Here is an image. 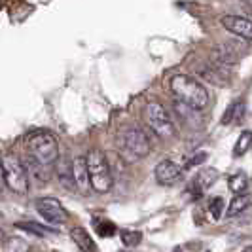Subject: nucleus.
<instances>
[{
	"mask_svg": "<svg viewBox=\"0 0 252 252\" xmlns=\"http://www.w3.org/2000/svg\"><path fill=\"white\" fill-rule=\"evenodd\" d=\"M171 89L177 95L178 102L186 104L193 110H203L209 104V91L191 76L178 74L171 80Z\"/></svg>",
	"mask_w": 252,
	"mask_h": 252,
	"instance_id": "1",
	"label": "nucleus"
},
{
	"mask_svg": "<svg viewBox=\"0 0 252 252\" xmlns=\"http://www.w3.org/2000/svg\"><path fill=\"white\" fill-rule=\"evenodd\" d=\"M118 148L126 156L127 161H139L150 152V139L144 129L137 126H127L118 133Z\"/></svg>",
	"mask_w": 252,
	"mask_h": 252,
	"instance_id": "2",
	"label": "nucleus"
},
{
	"mask_svg": "<svg viewBox=\"0 0 252 252\" xmlns=\"http://www.w3.org/2000/svg\"><path fill=\"white\" fill-rule=\"evenodd\" d=\"M86 165H88V175L91 188L99 193H106L112 188V171L106 156L99 150H91L86 156Z\"/></svg>",
	"mask_w": 252,
	"mask_h": 252,
	"instance_id": "3",
	"label": "nucleus"
},
{
	"mask_svg": "<svg viewBox=\"0 0 252 252\" xmlns=\"http://www.w3.org/2000/svg\"><path fill=\"white\" fill-rule=\"evenodd\" d=\"M27 148L31 152V158H34L38 163L48 165L57 161L59 158V146L53 135L46 131H36L27 137Z\"/></svg>",
	"mask_w": 252,
	"mask_h": 252,
	"instance_id": "4",
	"label": "nucleus"
},
{
	"mask_svg": "<svg viewBox=\"0 0 252 252\" xmlns=\"http://www.w3.org/2000/svg\"><path fill=\"white\" fill-rule=\"evenodd\" d=\"M2 175H4V184L12 189L13 193H27L29 189V177L21 159L13 154L4 156L2 159Z\"/></svg>",
	"mask_w": 252,
	"mask_h": 252,
	"instance_id": "5",
	"label": "nucleus"
},
{
	"mask_svg": "<svg viewBox=\"0 0 252 252\" xmlns=\"http://www.w3.org/2000/svg\"><path fill=\"white\" fill-rule=\"evenodd\" d=\"M146 122H148L152 131L163 140L173 139L177 133V127H175L171 114L167 112L159 102H150L146 106Z\"/></svg>",
	"mask_w": 252,
	"mask_h": 252,
	"instance_id": "6",
	"label": "nucleus"
},
{
	"mask_svg": "<svg viewBox=\"0 0 252 252\" xmlns=\"http://www.w3.org/2000/svg\"><path fill=\"white\" fill-rule=\"evenodd\" d=\"M36 211L38 215L42 216L48 224H64L66 220H68V213H66V209H64L61 201H57L55 197H42V199H38L36 201Z\"/></svg>",
	"mask_w": 252,
	"mask_h": 252,
	"instance_id": "7",
	"label": "nucleus"
},
{
	"mask_svg": "<svg viewBox=\"0 0 252 252\" xmlns=\"http://www.w3.org/2000/svg\"><path fill=\"white\" fill-rule=\"evenodd\" d=\"M154 175H156V180L161 184V186H173L177 184L180 177H182V169L178 167L175 161L171 159H163L156 165L154 169Z\"/></svg>",
	"mask_w": 252,
	"mask_h": 252,
	"instance_id": "8",
	"label": "nucleus"
},
{
	"mask_svg": "<svg viewBox=\"0 0 252 252\" xmlns=\"http://www.w3.org/2000/svg\"><path fill=\"white\" fill-rule=\"evenodd\" d=\"M222 25L226 27L229 32L237 34L239 38L251 40L252 38V23L249 17H241V15H224L222 17Z\"/></svg>",
	"mask_w": 252,
	"mask_h": 252,
	"instance_id": "9",
	"label": "nucleus"
},
{
	"mask_svg": "<svg viewBox=\"0 0 252 252\" xmlns=\"http://www.w3.org/2000/svg\"><path fill=\"white\" fill-rule=\"evenodd\" d=\"M70 173H72V182L76 184V188L82 193H88L91 189L89 184V175H88V165H86V158L78 156L74 158V161L70 163Z\"/></svg>",
	"mask_w": 252,
	"mask_h": 252,
	"instance_id": "10",
	"label": "nucleus"
},
{
	"mask_svg": "<svg viewBox=\"0 0 252 252\" xmlns=\"http://www.w3.org/2000/svg\"><path fill=\"white\" fill-rule=\"evenodd\" d=\"M197 76H201L203 80L215 84V86H226L227 80H229V72L224 68H218L215 64H205L197 68Z\"/></svg>",
	"mask_w": 252,
	"mask_h": 252,
	"instance_id": "11",
	"label": "nucleus"
},
{
	"mask_svg": "<svg viewBox=\"0 0 252 252\" xmlns=\"http://www.w3.org/2000/svg\"><path fill=\"white\" fill-rule=\"evenodd\" d=\"M70 239L74 241V245L82 252H97V245L91 239V235L88 233V229L76 226L70 229Z\"/></svg>",
	"mask_w": 252,
	"mask_h": 252,
	"instance_id": "12",
	"label": "nucleus"
},
{
	"mask_svg": "<svg viewBox=\"0 0 252 252\" xmlns=\"http://www.w3.org/2000/svg\"><path fill=\"white\" fill-rule=\"evenodd\" d=\"M25 167V171H27V177L31 175V177L34 178L36 182H48L51 177V173H50V167L48 165H42V163H38L34 158H27V163L23 165Z\"/></svg>",
	"mask_w": 252,
	"mask_h": 252,
	"instance_id": "13",
	"label": "nucleus"
},
{
	"mask_svg": "<svg viewBox=\"0 0 252 252\" xmlns=\"http://www.w3.org/2000/svg\"><path fill=\"white\" fill-rule=\"evenodd\" d=\"M251 205V195L249 193H243V195H235L231 203L227 205V211H226V216L227 218H233V216L241 215L247 207Z\"/></svg>",
	"mask_w": 252,
	"mask_h": 252,
	"instance_id": "14",
	"label": "nucleus"
},
{
	"mask_svg": "<svg viewBox=\"0 0 252 252\" xmlns=\"http://www.w3.org/2000/svg\"><path fill=\"white\" fill-rule=\"evenodd\" d=\"M216 180H218L216 169H203V171L197 173V177H195V180H193V184L201 189V191H205V189L211 188Z\"/></svg>",
	"mask_w": 252,
	"mask_h": 252,
	"instance_id": "15",
	"label": "nucleus"
},
{
	"mask_svg": "<svg viewBox=\"0 0 252 252\" xmlns=\"http://www.w3.org/2000/svg\"><path fill=\"white\" fill-rule=\"evenodd\" d=\"M227 186H229V189H231L235 195H243V193L249 191V177H247L245 173H235V175L229 177Z\"/></svg>",
	"mask_w": 252,
	"mask_h": 252,
	"instance_id": "16",
	"label": "nucleus"
},
{
	"mask_svg": "<svg viewBox=\"0 0 252 252\" xmlns=\"http://www.w3.org/2000/svg\"><path fill=\"white\" fill-rule=\"evenodd\" d=\"M15 227H17V229H23V231H29V233H32V235H38V237H46V235H53V233H55V229L40 226L36 222H17Z\"/></svg>",
	"mask_w": 252,
	"mask_h": 252,
	"instance_id": "17",
	"label": "nucleus"
},
{
	"mask_svg": "<svg viewBox=\"0 0 252 252\" xmlns=\"http://www.w3.org/2000/svg\"><path fill=\"white\" fill-rule=\"evenodd\" d=\"M243 112H245V102H233V104H229L227 106L226 114L222 116V124L227 126V124H231V122H239L241 118H243Z\"/></svg>",
	"mask_w": 252,
	"mask_h": 252,
	"instance_id": "18",
	"label": "nucleus"
},
{
	"mask_svg": "<svg viewBox=\"0 0 252 252\" xmlns=\"http://www.w3.org/2000/svg\"><path fill=\"white\" fill-rule=\"evenodd\" d=\"M93 227H95V231L101 237H112V235H116V231H118L110 220H101V218H95L93 220Z\"/></svg>",
	"mask_w": 252,
	"mask_h": 252,
	"instance_id": "19",
	"label": "nucleus"
},
{
	"mask_svg": "<svg viewBox=\"0 0 252 252\" xmlns=\"http://www.w3.org/2000/svg\"><path fill=\"white\" fill-rule=\"evenodd\" d=\"M120 239L122 243L129 247V249H133V247H139L140 241H142V233L140 231H133V229H122L120 231Z\"/></svg>",
	"mask_w": 252,
	"mask_h": 252,
	"instance_id": "20",
	"label": "nucleus"
},
{
	"mask_svg": "<svg viewBox=\"0 0 252 252\" xmlns=\"http://www.w3.org/2000/svg\"><path fill=\"white\" fill-rule=\"evenodd\" d=\"M251 140H252L251 131H243L239 140H237V144H235V148H233V156H235V158L245 156V154L249 152V148H251Z\"/></svg>",
	"mask_w": 252,
	"mask_h": 252,
	"instance_id": "21",
	"label": "nucleus"
},
{
	"mask_svg": "<svg viewBox=\"0 0 252 252\" xmlns=\"http://www.w3.org/2000/svg\"><path fill=\"white\" fill-rule=\"evenodd\" d=\"M57 178L63 182L64 188H72V173H70V165L66 163V161H61L59 167H57Z\"/></svg>",
	"mask_w": 252,
	"mask_h": 252,
	"instance_id": "22",
	"label": "nucleus"
},
{
	"mask_svg": "<svg viewBox=\"0 0 252 252\" xmlns=\"http://www.w3.org/2000/svg\"><path fill=\"white\" fill-rule=\"evenodd\" d=\"M6 252H29V245L23 239H17V237H10L4 245Z\"/></svg>",
	"mask_w": 252,
	"mask_h": 252,
	"instance_id": "23",
	"label": "nucleus"
},
{
	"mask_svg": "<svg viewBox=\"0 0 252 252\" xmlns=\"http://www.w3.org/2000/svg\"><path fill=\"white\" fill-rule=\"evenodd\" d=\"M209 213L213 216V220H220V216L224 213V199L222 197H215L211 205H209Z\"/></svg>",
	"mask_w": 252,
	"mask_h": 252,
	"instance_id": "24",
	"label": "nucleus"
},
{
	"mask_svg": "<svg viewBox=\"0 0 252 252\" xmlns=\"http://www.w3.org/2000/svg\"><path fill=\"white\" fill-rule=\"evenodd\" d=\"M207 159V152H199V154H195L191 159H189L188 163H186V169H191V167H195V165L203 163Z\"/></svg>",
	"mask_w": 252,
	"mask_h": 252,
	"instance_id": "25",
	"label": "nucleus"
},
{
	"mask_svg": "<svg viewBox=\"0 0 252 252\" xmlns=\"http://www.w3.org/2000/svg\"><path fill=\"white\" fill-rule=\"evenodd\" d=\"M4 188V175H2V161H0V191Z\"/></svg>",
	"mask_w": 252,
	"mask_h": 252,
	"instance_id": "26",
	"label": "nucleus"
},
{
	"mask_svg": "<svg viewBox=\"0 0 252 252\" xmlns=\"http://www.w3.org/2000/svg\"><path fill=\"white\" fill-rule=\"evenodd\" d=\"M243 252H252V249H251V247H247V249H245Z\"/></svg>",
	"mask_w": 252,
	"mask_h": 252,
	"instance_id": "27",
	"label": "nucleus"
}]
</instances>
